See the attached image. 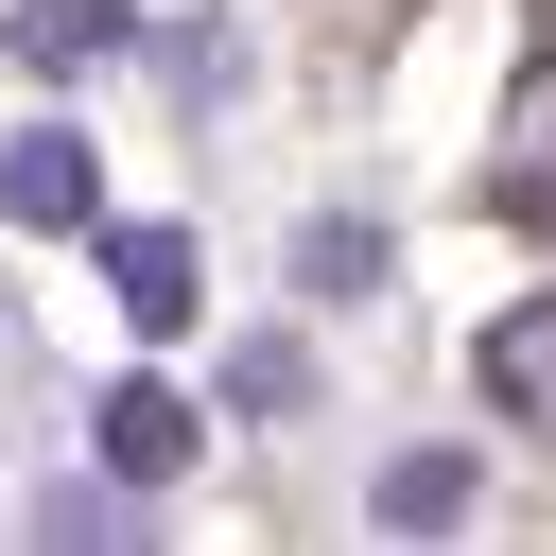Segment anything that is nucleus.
Listing matches in <instances>:
<instances>
[{"label":"nucleus","instance_id":"nucleus-6","mask_svg":"<svg viewBox=\"0 0 556 556\" xmlns=\"http://www.w3.org/2000/svg\"><path fill=\"white\" fill-rule=\"evenodd\" d=\"M122 35H139L122 0H17V17H0V52H17V70H104Z\"/></svg>","mask_w":556,"mask_h":556},{"label":"nucleus","instance_id":"nucleus-3","mask_svg":"<svg viewBox=\"0 0 556 556\" xmlns=\"http://www.w3.org/2000/svg\"><path fill=\"white\" fill-rule=\"evenodd\" d=\"M469 382H486V417H504V434H556V295L486 313V330H469Z\"/></svg>","mask_w":556,"mask_h":556},{"label":"nucleus","instance_id":"nucleus-8","mask_svg":"<svg viewBox=\"0 0 556 556\" xmlns=\"http://www.w3.org/2000/svg\"><path fill=\"white\" fill-rule=\"evenodd\" d=\"M295 400H313V348L295 330H243L226 348V417H295Z\"/></svg>","mask_w":556,"mask_h":556},{"label":"nucleus","instance_id":"nucleus-4","mask_svg":"<svg viewBox=\"0 0 556 556\" xmlns=\"http://www.w3.org/2000/svg\"><path fill=\"white\" fill-rule=\"evenodd\" d=\"M87 434H104V469H122V486H174V469L208 452V417H191L174 382H104V417H87Z\"/></svg>","mask_w":556,"mask_h":556},{"label":"nucleus","instance_id":"nucleus-9","mask_svg":"<svg viewBox=\"0 0 556 556\" xmlns=\"http://www.w3.org/2000/svg\"><path fill=\"white\" fill-rule=\"evenodd\" d=\"M35 539H139V486H122V469H104V486L52 469V486H35Z\"/></svg>","mask_w":556,"mask_h":556},{"label":"nucleus","instance_id":"nucleus-1","mask_svg":"<svg viewBox=\"0 0 556 556\" xmlns=\"http://www.w3.org/2000/svg\"><path fill=\"white\" fill-rule=\"evenodd\" d=\"M0 226H104V156L70 122H17L0 139Z\"/></svg>","mask_w":556,"mask_h":556},{"label":"nucleus","instance_id":"nucleus-2","mask_svg":"<svg viewBox=\"0 0 556 556\" xmlns=\"http://www.w3.org/2000/svg\"><path fill=\"white\" fill-rule=\"evenodd\" d=\"M104 295H122V330H139V348H174V330H191V295H208L191 226H104Z\"/></svg>","mask_w":556,"mask_h":556},{"label":"nucleus","instance_id":"nucleus-5","mask_svg":"<svg viewBox=\"0 0 556 556\" xmlns=\"http://www.w3.org/2000/svg\"><path fill=\"white\" fill-rule=\"evenodd\" d=\"M469 504H486V452H382V486H365L382 539H452Z\"/></svg>","mask_w":556,"mask_h":556},{"label":"nucleus","instance_id":"nucleus-7","mask_svg":"<svg viewBox=\"0 0 556 556\" xmlns=\"http://www.w3.org/2000/svg\"><path fill=\"white\" fill-rule=\"evenodd\" d=\"M295 295H313V313H348V295H382V226H348V208H313V226H295Z\"/></svg>","mask_w":556,"mask_h":556},{"label":"nucleus","instance_id":"nucleus-10","mask_svg":"<svg viewBox=\"0 0 556 556\" xmlns=\"http://www.w3.org/2000/svg\"><path fill=\"white\" fill-rule=\"evenodd\" d=\"M486 208H504V226H556V156H521V174H486Z\"/></svg>","mask_w":556,"mask_h":556}]
</instances>
